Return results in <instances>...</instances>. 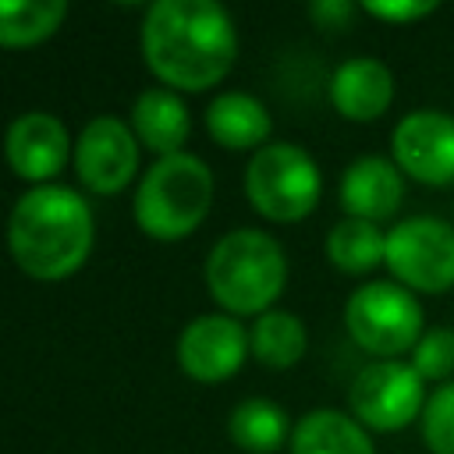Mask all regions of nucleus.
<instances>
[{"instance_id": "f257e3e1", "label": "nucleus", "mask_w": 454, "mask_h": 454, "mask_svg": "<svg viewBox=\"0 0 454 454\" xmlns=\"http://www.w3.org/2000/svg\"><path fill=\"white\" fill-rule=\"evenodd\" d=\"M142 57L163 85L199 92L227 78L238 35L213 0H156L142 21Z\"/></svg>"}, {"instance_id": "f03ea898", "label": "nucleus", "mask_w": 454, "mask_h": 454, "mask_svg": "<svg viewBox=\"0 0 454 454\" xmlns=\"http://www.w3.org/2000/svg\"><path fill=\"white\" fill-rule=\"evenodd\" d=\"M7 245L18 270L32 280H64L92 252V209L74 188H32L11 209Z\"/></svg>"}, {"instance_id": "7ed1b4c3", "label": "nucleus", "mask_w": 454, "mask_h": 454, "mask_svg": "<svg viewBox=\"0 0 454 454\" xmlns=\"http://www.w3.org/2000/svg\"><path fill=\"white\" fill-rule=\"evenodd\" d=\"M206 284L213 301L231 316H262L287 284V259L266 231H231L206 259Z\"/></svg>"}, {"instance_id": "20e7f679", "label": "nucleus", "mask_w": 454, "mask_h": 454, "mask_svg": "<svg viewBox=\"0 0 454 454\" xmlns=\"http://www.w3.org/2000/svg\"><path fill=\"white\" fill-rule=\"evenodd\" d=\"M213 206V174L192 153L160 156L135 192V223L156 241L188 238Z\"/></svg>"}, {"instance_id": "39448f33", "label": "nucleus", "mask_w": 454, "mask_h": 454, "mask_svg": "<svg viewBox=\"0 0 454 454\" xmlns=\"http://www.w3.org/2000/svg\"><path fill=\"white\" fill-rule=\"evenodd\" d=\"M323 192V177L316 160L291 142L262 145L245 167V195L248 206L273 223L305 220Z\"/></svg>"}, {"instance_id": "423d86ee", "label": "nucleus", "mask_w": 454, "mask_h": 454, "mask_svg": "<svg viewBox=\"0 0 454 454\" xmlns=\"http://www.w3.org/2000/svg\"><path fill=\"white\" fill-rule=\"evenodd\" d=\"M344 326L351 340L376 358H397L404 351H415L426 333L419 298L394 280H369L355 287L344 305Z\"/></svg>"}, {"instance_id": "0eeeda50", "label": "nucleus", "mask_w": 454, "mask_h": 454, "mask_svg": "<svg viewBox=\"0 0 454 454\" xmlns=\"http://www.w3.org/2000/svg\"><path fill=\"white\" fill-rule=\"evenodd\" d=\"M383 266L411 294H443L454 287V227L440 216H408L387 231Z\"/></svg>"}, {"instance_id": "6e6552de", "label": "nucleus", "mask_w": 454, "mask_h": 454, "mask_svg": "<svg viewBox=\"0 0 454 454\" xmlns=\"http://www.w3.org/2000/svg\"><path fill=\"white\" fill-rule=\"evenodd\" d=\"M426 383L411 369V362L376 358L351 380L348 404L355 419L376 433H397L411 426L426 408Z\"/></svg>"}, {"instance_id": "1a4fd4ad", "label": "nucleus", "mask_w": 454, "mask_h": 454, "mask_svg": "<svg viewBox=\"0 0 454 454\" xmlns=\"http://www.w3.org/2000/svg\"><path fill=\"white\" fill-rule=\"evenodd\" d=\"M390 153L401 174L419 184H454V117L443 110H411L390 135Z\"/></svg>"}, {"instance_id": "9d476101", "label": "nucleus", "mask_w": 454, "mask_h": 454, "mask_svg": "<svg viewBox=\"0 0 454 454\" xmlns=\"http://www.w3.org/2000/svg\"><path fill=\"white\" fill-rule=\"evenodd\" d=\"M138 170V138L117 117H92L74 142V174L96 195H117Z\"/></svg>"}, {"instance_id": "9b49d317", "label": "nucleus", "mask_w": 454, "mask_h": 454, "mask_svg": "<svg viewBox=\"0 0 454 454\" xmlns=\"http://www.w3.org/2000/svg\"><path fill=\"white\" fill-rule=\"evenodd\" d=\"M248 333L234 316H199L177 337V362L199 383L231 380L248 355Z\"/></svg>"}, {"instance_id": "f8f14e48", "label": "nucleus", "mask_w": 454, "mask_h": 454, "mask_svg": "<svg viewBox=\"0 0 454 454\" xmlns=\"http://www.w3.org/2000/svg\"><path fill=\"white\" fill-rule=\"evenodd\" d=\"M7 163L21 181H35L39 188L50 184V177H57L67 163L71 153V138L67 128L46 114V110H32L21 114L11 128H7Z\"/></svg>"}, {"instance_id": "ddd939ff", "label": "nucleus", "mask_w": 454, "mask_h": 454, "mask_svg": "<svg viewBox=\"0 0 454 454\" xmlns=\"http://www.w3.org/2000/svg\"><path fill=\"white\" fill-rule=\"evenodd\" d=\"M404 202V174L394 160L358 156L340 177V206L355 220H390Z\"/></svg>"}, {"instance_id": "4468645a", "label": "nucleus", "mask_w": 454, "mask_h": 454, "mask_svg": "<svg viewBox=\"0 0 454 454\" xmlns=\"http://www.w3.org/2000/svg\"><path fill=\"white\" fill-rule=\"evenodd\" d=\"M330 103L348 121H376L394 103V74L376 57H351L330 78Z\"/></svg>"}, {"instance_id": "2eb2a0df", "label": "nucleus", "mask_w": 454, "mask_h": 454, "mask_svg": "<svg viewBox=\"0 0 454 454\" xmlns=\"http://www.w3.org/2000/svg\"><path fill=\"white\" fill-rule=\"evenodd\" d=\"M206 131L223 149H262L270 145V110L248 92H223L206 106Z\"/></svg>"}, {"instance_id": "dca6fc26", "label": "nucleus", "mask_w": 454, "mask_h": 454, "mask_svg": "<svg viewBox=\"0 0 454 454\" xmlns=\"http://www.w3.org/2000/svg\"><path fill=\"white\" fill-rule=\"evenodd\" d=\"M131 131L145 149L160 156H174L188 142L192 121L184 103L170 89H145L131 103Z\"/></svg>"}, {"instance_id": "f3484780", "label": "nucleus", "mask_w": 454, "mask_h": 454, "mask_svg": "<svg viewBox=\"0 0 454 454\" xmlns=\"http://www.w3.org/2000/svg\"><path fill=\"white\" fill-rule=\"evenodd\" d=\"M291 454H376L365 426L355 415L316 408L291 429Z\"/></svg>"}, {"instance_id": "a211bd4d", "label": "nucleus", "mask_w": 454, "mask_h": 454, "mask_svg": "<svg viewBox=\"0 0 454 454\" xmlns=\"http://www.w3.org/2000/svg\"><path fill=\"white\" fill-rule=\"evenodd\" d=\"M291 422L287 411L266 397H248L231 411L227 433L231 440L248 450V454H277L284 447V440H291Z\"/></svg>"}, {"instance_id": "6ab92c4d", "label": "nucleus", "mask_w": 454, "mask_h": 454, "mask_svg": "<svg viewBox=\"0 0 454 454\" xmlns=\"http://www.w3.org/2000/svg\"><path fill=\"white\" fill-rule=\"evenodd\" d=\"M305 344H309L305 323L294 312H284V309L262 312L255 319L252 333H248V348H252V355L266 369H291V365H298L301 355H305Z\"/></svg>"}, {"instance_id": "aec40b11", "label": "nucleus", "mask_w": 454, "mask_h": 454, "mask_svg": "<svg viewBox=\"0 0 454 454\" xmlns=\"http://www.w3.org/2000/svg\"><path fill=\"white\" fill-rule=\"evenodd\" d=\"M67 14L64 0H0V46L25 50L50 39Z\"/></svg>"}, {"instance_id": "412c9836", "label": "nucleus", "mask_w": 454, "mask_h": 454, "mask_svg": "<svg viewBox=\"0 0 454 454\" xmlns=\"http://www.w3.org/2000/svg\"><path fill=\"white\" fill-rule=\"evenodd\" d=\"M383 252H387V234L369 220L344 216L326 234V259L340 273H351V277L376 270L383 262Z\"/></svg>"}, {"instance_id": "4be33fe9", "label": "nucleus", "mask_w": 454, "mask_h": 454, "mask_svg": "<svg viewBox=\"0 0 454 454\" xmlns=\"http://www.w3.org/2000/svg\"><path fill=\"white\" fill-rule=\"evenodd\" d=\"M411 369L422 376V383H450L454 380V330L433 326L422 333V340L411 351Z\"/></svg>"}, {"instance_id": "5701e85b", "label": "nucleus", "mask_w": 454, "mask_h": 454, "mask_svg": "<svg viewBox=\"0 0 454 454\" xmlns=\"http://www.w3.org/2000/svg\"><path fill=\"white\" fill-rule=\"evenodd\" d=\"M422 443L429 454H454V380L436 387L422 408Z\"/></svg>"}, {"instance_id": "b1692460", "label": "nucleus", "mask_w": 454, "mask_h": 454, "mask_svg": "<svg viewBox=\"0 0 454 454\" xmlns=\"http://www.w3.org/2000/svg\"><path fill=\"white\" fill-rule=\"evenodd\" d=\"M362 11L387 25H415V21L429 18L436 11V4L433 0H365Z\"/></svg>"}, {"instance_id": "393cba45", "label": "nucleus", "mask_w": 454, "mask_h": 454, "mask_svg": "<svg viewBox=\"0 0 454 454\" xmlns=\"http://www.w3.org/2000/svg\"><path fill=\"white\" fill-rule=\"evenodd\" d=\"M309 14H312V21H316L319 28L337 32V28H344V25L351 21L355 4H348V0H316V4L309 7Z\"/></svg>"}]
</instances>
